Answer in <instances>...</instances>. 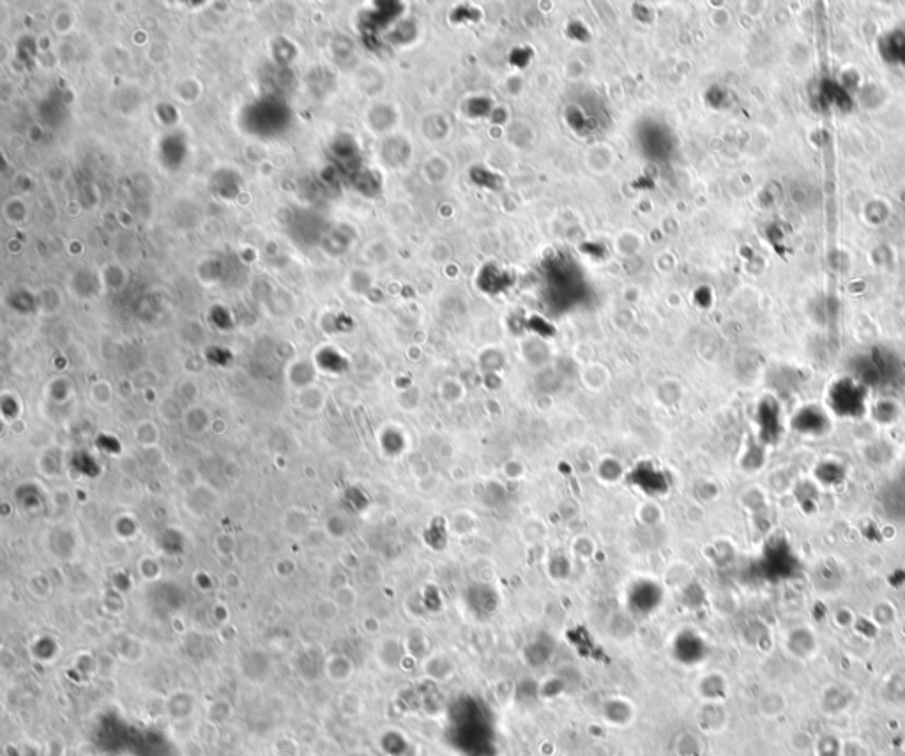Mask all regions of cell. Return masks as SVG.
<instances>
[{
	"instance_id": "cell-1",
	"label": "cell",
	"mask_w": 905,
	"mask_h": 756,
	"mask_svg": "<svg viewBox=\"0 0 905 756\" xmlns=\"http://www.w3.org/2000/svg\"><path fill=\"white\" fill-rule=\"evenodd\" d=\"M674 749H676L677 756H698V753H701L698 740L693 733H683L677 737L674 742Z\"/></svg>"
}]
</instances>
